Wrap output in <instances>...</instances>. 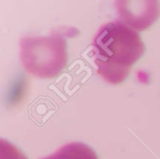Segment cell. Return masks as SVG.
<instances>
[{"label":"cell","instance_id":"obj_1","mask_svg":"<svg viewBox=\"0 0 160 159\" xmlns=\"http://www.w3.org/2000/svg\"><path fill=\"white\" fill-rule=\"evenodd\" d=\"M93 48L98 73L112 84L123 82L145 52L140 34L120 22L103 25L94 38Z\"/></svg>","mask_w":160,"mask_h":159},{"label":"cell","instance_id":"obj_2","mask_svg":"<svg viewBox=\"0 0 160 159\" xmlns=\"http://www.w3.org/2000/svg\"><path fill=\"white\" fill-rule=\"evenodd\" d=\"M21 60L30 74L41 79H52L68 63L66 40L57 35L23 37L21 41Z\"/></svg>","mask_w":160,"mask_h":159},{"label":"cell","instance_id":"obj_3","mask_svg":"<svg viewBox=\"0 0 160 159\" xmlns=\"http://www.w3.org/2000/svg\"><path fill=\"white\" fill-rule=\"evenodd\" d=\"M41 159H98L96 152L82 142H71L58 149L54 154Z\"/></svg>","mask_w":160,"mask_h":159}]
</instances>
